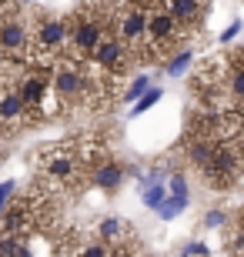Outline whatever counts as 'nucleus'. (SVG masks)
Returning a JSON list of instances; mask_svg holds the SVG:
<instances>
[{
  "label": "nucleus",
  "instance_id": "1",
  "mask_svg": "<svg viewBox=\"0 0 244 257\" xmlns=\"http://www.w3.org/2000/svg\"><path fill=\"white\" fill-rule=\"evenodd\" d=\"M30 171H34L37 187L47 194H70L77 187L91 184L87 181L84 154H80L77 141H57V144L37 147L34 161H30Z\"/></svg>",
  "mask_w": 244,
  "mask_h": 257
},
{
  "label": "nucleus",
  "instance_id": "2",
  "mask_svg": "<svg viewBox=\"0 0 244 257\" xmlns=\"http://www.w3.org/2000/svg\"><path fill=\"white\" fill-rule=\"evenodd\" d=\"M67 24H70V47H67V57H77V60H84V64L94 60V54L101 50L104 37L114 30V17H107V14H101V10H94V7H84V4L67 17Z\"/></svg>",
  "mask_w": 244,
  "mask_h": 257
},
{
  "label": "nucleus",
  "instance_id": "3",
  "mask_svg": "<svg viewBox=\"0 0 244 257\" xmlns=\"http://www.w3.org/2000/svg\"><path fill=\"white\" fill-rule=\"evenodd\" d=\"M184 37H188V30L178 24V17L164 4H154L147 14V44H144L141 64H164V60H171L178 50H184L181 47Z\"/></svg>",
  "mask_w": 244,
  "mask_h": 257
},
{
  "label": "nucleus",
  "instance_id": "4",
  "mask_svg": "<svg viewBox=\"0 0 244 257\" xmlns=\"http://www.w3.org/2000/svg\"><path fill=\"white\" fill-rule=\"evenodd\" d=\"M67 47H70V24H67V17L40 14L37 24H34L30 57L34 60H60V57H67Z\"/></svg>",
  "mask_w": 244,
  "mask_h": 257
},
{
  "label": "nucleus",
  "instance_id": "5",
  "mask_svg": "<svg viewBox=\"0 0 244 257\" xmlns=\"http://www.w3.org/2000/svg\"><path fill=\"white\" fill-rule=\"evenodd\" d=\"M54 90L64 110H74L77 104H91V64L77 57H60L54 74Z\"/></svg>",
  "mask_w": 244,
  "mask_h": 257
},
{
  "label": "nucleus",
  "instance_id": "6",
  "mask_svg": "<svg viewBox=\"0 0 244 257\" xmlns=\"http://www.w3.org/2000/svg\"><path fill=\"white\" fill-rule=\"evenodd\" d=\"M201 177L211 191L244 187V154L237 151V144H217L214 157L201 167Z\"/></svg>",
  "mask_w": 244,
  "mask_h": 257
},
{
  "label": "nucleus",
  "instance_id": "7",
  "mask_svg": "<svg viewBox=\"0 0 244 257\" xmlns=\"http://www.w3.org/2000/svg\"><path fill=\"white\" fill-rule=\"evenodd\" d=\"M147 14H150V7L141 4V0H127L114 14V34H117L121 44H127V50L137 57V64H141L144 44H147Z\"/></svg>",
  "mask_w": 244,
  "mask_h": 257
},
{
  "label": "nucleus",
  "instance_id": "8",
  "mask_svg": "<svg viewBox=\"0 0 244 257\" xmlns=\"http://www.w3.org/2000/svg\"><path fill=\"white\" fill-rule=\"evenodd\" d=\"M137 64V57H134L131 50H127V44H121L117 40V34H107L101 44V50L94 54V60H91V67H97L104 77H111V80H121V77H127V70Z\"/></svg>",
  "mask_w": 244,
  "mask_h": 257
},
{
  "label": "nucleus",
  "instance_id": "9",
  "mask_svg": "<svg viewBox=\"0 0 244 257\" xmlns=\"http://www.w3.org/2000/svg\"><path fill=\"white\" fill-rule=\"evenodd\" d=\"M134 224L127 217H101L97 220V227H94V237H101L104 244H111L114 250L117 247H127V244H134Z\"/></svg>",
  "mask_w": 244,
  "mask_h": 257
},
{
  "label": "nucleus",
  "instance_id": "10",
  "mask_svg": "<svg viewBox=\"0 0 244 257\" xmlns=\"http://www.w3.org/2000/svg\"><path fill=\"white\" fill-rule=\"evenodd\" d=\"M124 177H127V167L111 157V161H104L101 167L91 171V187H97V191H104V194H117L121 184H124Z\"/></svg>",
  "mask_w": 244,
  "mask_h": 257
},
{
  "label": "nucleus",
  "instance_id": "11",
  "mask_svg": "<svg viewBox=\"0 0 244 257\" xmlns=\"http://www.w3.org/2000/svg\"><path fill=\"white\" fill-rule=\"evenodd\" d=\"M164 7L178 17V24L184 30H197L201 27V20H204V14H207V0H164Z\"/></svg>",
  "mask_w": 244,
  "mask_h": 257
},
{
  "label": "nucleus",
  "instance_id": "12",
  "mask_svg": "<svg viewBox=\"0 0 244 257\" xmlns=\"http://www.w3.org/2000/svg\"><path fill=\"white\" fill-rule=\"evenodd\" d=\"M168 197H171V191H168V184H164V181H141V200L147 204L150 210H157Z\"/></svg>",
  "mask_w": 244,
  "mask_h": 257
},
{
  "label": "nucleus",
  "instance_id": "13",
  "mask_svg": "<svg viewBox=\"0 0 244 257\" xmlns=\"http://www.w3.org/2000/svg\"><path fill=\"white\" fill-rule=\"evenodd\" d=\"M74 254L77 257H117V250L111 244H104L101 237H94V240H77L74 237Z\"/></svg>",
  "mask_w": 244,
  "mask_h": 257
},
{
  "label": "nucleus",
  "instance_id": "14",
  "mask_svg": "<svg viewBox=\"0 0 244 257\" xmlns=\"http://www.w3.org/2000/svg\"><path fill=\"white\" fill-rule=\"evenodd\" d=\"M30 237H10L0 234V257H34V250L27 247Z\"/></svg>",
  "mask_w": 244,
  "mask_h": 257
},
{
  "label": "nucleus",
  "instance_id": "15",
  "mask_svg": "<svg viewBox=\"0 0 244 257\" xmlns=\"http://www.w3.org/2000/svg\"><path fill=\"white\" fill-rule=\"evenodd\" d=\"M191 64H194V50L184 47V50H178L171 60H164V74H168V77H181Z\"/></svg>",
  "mask_w": 244,
  "mask_h": 257
},
{
  "label": "nucleus",
  "instance_id": "16",
  "mask_svg": "<svg viewBox=\"0 0 244 257\" xmlns=\"http://www.w3.org/2000/svg\"><path fill=\"white\" fill-rule=\"evenodd\" d=\"M147 90H150V77L137 74V77L131 80V84L124 87V97H121V100H127V104H137V100H141V97L147 94Z\"/></svg>",
  "mask_w": 244,
  "mask_h": 257
},
{
  "label": "nucleus",
  "instance_id": "17",
  "mask_svg": "<svg viewBox=\"0 0 244 257\" xmlns=\"http://www.w3.org/2000/svg\"><path fill=\"white\" fill-rule=\"evenodd\" d=\"M160 97H164V90H160V87H150L147 94H144V97H141V100H137V104H134V107H131V110H127V117H137V114H144V110H150V107L157 104Z\"/></svg>",
  "mask_w": 244,
  "mask_h": 257
},
{
  "label": "nucleus",
  "instance_id": "18",
  "mask_svg": "<svg viewBox=\"0 0 244 257\" xmlns=\"http://www.w3.org/2000/svg\"><path fill=\"white\" fill-rule=\"evenodd\" d=\"M168 191H171V197H178V200H184V204H188V177H184L181 171H174L168 177Z\"/></svg>",
  "mask_w": 244,
  "mask_h": 257
},
{
  "label": "nucleus",
  "instance_id": "19",
  "mask_svg": "<svg viewBox=\"0 0 244 257\" xmlns=\"http://www.w3.org/2000/svg\"><path fill=\"white\" fill-rule=\"evenodd\" d=\"M184 207H188L184 200H178V197H168V200H164V204L157 207V217H160V220H174V217H178V214H181Z\"/></svg>",
  "mask_w": 244,
  "mask_h": 257
},
{
  "label": "nucleus",
  "instance_id": "20",
  "mask_svg": "<svg viewBox=\"0 0 244 257\" xmlns=\"http://www.w3.org/2000/svg\"><path fill=\"white\" fill-rule=\"evenodd\" d=\"M84 7H94V10H101V14H107V17H114L117 10L127 4V0H80Z\"/></svg>",
  "mask_w": 244,
  "mask_h": 257
},
{
  "label": "nucleus",
  "instance_id": "21",
  "mask_svg": "<svg viewBox=\"0 0 244 257\" xmlns=\"http://www.w3.org/2000/svg\"><path fill=\"white\" fill-rule=\"evenodd\" d=\"M181 257H211V250H207V244H201V240H191V244L181 247Z\"/></svg>",
  "mask_w": 244,
  "mask_h": 257
},
{
  "label": "nucleus",
  "instance_id": "22",
  "mask_svg": "<svg viewBox=\"0 0 244 257\" xmlns=\"http://www.w3.org/2000/svg\"><path fill=\"white\" fill-rule=\"evenodd\" d=\"M224 220H227L224 210H207V214H204V227H221Z\"/></svg>",
  "mask_w": 244,
  "mask_h": 257
},
{
  "label": "nucleus",
  "instance_id": "23",
  "mask_svg": "<svg viewBox=\"0 0 244 257\" xmlns=\"http://www.w3.org/2000/svg\"><path fill=\"white\" fill-rule=\"evenodd\" d=\"M237 34H241V20H234V24H231V27H227L224 34H221V44H231V40H234Z\"/></svg>",
  "mask_w": 244,
  "mask_h": 257
},
{
  "label": "nucleus",
  "instance_id": "24",
  "mask_svg": "<svg viewBox=\"0 0 244 257\" xmlns=\"http://www.w3.org/2000/svg\"><path fill=\"white\" fill-rule=\"evenodd\" d=\"M237 230H244V207L237 210Z\"/></svg>",
  "mask_w": 244,
  "mask_h": 257
},
{
  "label": "nucleus",
  "instance_id": "25",
  "mask_svg": "<svg viewBox=\"0 0 244 257\" xmlns=\"http://www.w3.org/2000/svg\"><path fill=\"white\" fill-rule=\"evenodd\" d=\"M234 144H237V151H241V154H244V131H241V137H237V141H234Z\"/></svg>",
  "mask_w": 244,
  "mask_h": 257
},
{
  "label": "nucleus",
  "instance_id": "26",
  "mask_svg": "<svg viewBox=\"0 0 244 257\" xmlns=\"http://www.w3.org/2000/svg\"><path fill=\"white\" fill-rule=\"evenodd\" d=\"M141 4H147V7H154V4H164V0H141Z\"/></svg>",
  "mask_w": 244,
  "mask_h": 257
},
{
  "label": "nucleus",
  "instance_id": "27",
  "mask_svg": "<svg viewBox=\"0 0 244 257\" xmlns=\"http://www.w3.org/2000/svg\"><path fill=\"white\" fill-rule=\"evenodd\" d=\"M17 4H30V0H17Z\"/></svg>",
  "mask_w": 244,
  "mask_h": 257
}]
</instances>
